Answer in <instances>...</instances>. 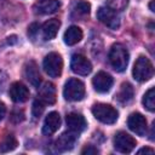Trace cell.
I'll use <instances>...</instances> for the list:
<instances>
[{
  "label": "cell",
  "instance_id": "12",
  "mask_svg": "<svg viewBox=\"0 0 155 155\" xmlns=\"http://www.w3.org/2000/svg\"><path fill=\"white\" fill-rule=\"evenodd\" d=\"M8 94L15 103H23L29 98V90L24 84L17 81L10 86Z\"/></svg>",
  "mask_w": 155,
  "mask_h": 155
},
{
  "label": "cell",
  "instance_id": "25",
  "mask_svg": "<svg viewBox=\"0 0 155 155\" xmlns=\"http://www.w3.org/2000/svg\"><path fill=\"white\" fill-rule=\"evenodd\" d=\"M44 109H45V103L42 101H40L39 98L34 101L33 103V108H31V111H33V116L34 117H39L42 113H44Z\"/></svg>",
  "mask_w": 155,
  "mask_h": 155
},
{
  "label": "cell",
  "instance_id": "18",
  "mask_svg": "<svg viewBox=\"0 0 155 155\" xmlns=\"http://www.w3.org/2000/svg\"><path fill=\"white\" fill-rule=\"evenodd\" d=\"M133 94H134V91L132 85L130 82H122L120 86V90L115 94V99L121 104H126L132 101Z\"/></svg>",
  "mask_w": 155,
  "mask_h": 155
},
{
  "label": "cell",
  "instance_id": "22",
  "mask_svg": "<svg viewBox=\"0 0 155 155\" xmlns=\"http://www.w3.org/2000/svg\"><path fill=\"white\" fill-rule=\"evenodd\" d=\"M18 145V142L17 139L12 136V134H8L6 136L1 142H0V153H8V151H12L13 149H16Z\"/></svg>",
  "mask_w": 155,
  "mask_h": 155
},
{
  "label": "cell",
  "instance_id": "17",
  "mask_svg": "<svg viewBox=\"0 0 155 155\" xmlns=\"http://www.w3.org/2000/svg\"><path fill=\"white\" fill-rule=\"evenodd\" d=\"M90 10H91V5L87 1L78 0L74 2L73 7H71L70 16L73 19H84L86 16L90 15Z\"/></svg>",
  "mask_w": 155,
  "mask_h": 155
},
{
  "label": "cell",
  "instance_id": "20",
  "mask_svg": "<svg viewBox=\"0 0 155 155\" xmlns=\"http://www.w3.org/2000/svg\"><path fill=\"white\" fill-rule=\"evenodd\" d=\"M61 27V22L56 18H52V19H48L47 22H45L42 24V36L45 40H52L57 33H58V29Z\"/></svg>",
  "mask_w": 155,
  "mask_h": 155
},
{
  "label": "cell",
  "instance_id": "29",
  "mask_svg": "<svg viewBox=\"0 0 155 155\" xmlns=\"http://www.w3.org/2000/svg\"><path fill=\"white\" fill-rule=\"evenodd\" d=\"M137 153L138 154H143V153H145V154H153L154 153V149H151V148H142Z\"/></svg>",
  "mask_w": 155,
  "mask_h": 155
},
{
  "label": "cell",
  "instance_id": "31",
  "mask_svg": "<svg viewBox=\"0 0 155 155\" xmlns=\"http://www.w3.org/2000/svg\"><path fill=\"white\" fill-rule=\"evenodd\" d=\"M149 7H150V11H154V0H151V1H150Z\"/></svg>",
  "mask_w": 155,
  "mask_h": 155
},
{
  "label": "cell",
  "instance_id": "3",
  "mask_svg": "<svg viewBox=\"0 0 155 155\" xmlns=\"http://www.w3.org/2000/svg\"><path fill=\"white\" fill-rule=\"evenodd\" d=\"M132 73H133V78L137 81L144 82V81H148L153 76V74H154V67H153L151 62L147 57L140 56L136 61V63L133 65V71Z\"/></svg>",
  "mask_w": 155,
  "mask_h": 155
},
{
  "label": "cell",
  "instance_id": "7",
  "mask_svg": "<svg viewBox=\"0 0 155 155\" xmlns=\"http://www.w3.org/2000/svg\"><path fill=\"white\" fill-rule=\"evenodd\" d=\"M136 144H137L136 139L132 136H130L128 133L124 132V131L117 132L114 137V147L117 151H120L122 154L131 153L134 149Z\"/></svg>",
  "mask_w": 155,
  "mask_h": 155
},
{
  "label": "cell",
  "instance_id": "16",
  "mask_svg": "<svg viewBox=\"0 0 155 155\" xmlns=\"http://www.w3.org/2000/svg\"><path fill=\"white\" fill-rule=\"evenodd\" d=\"M78 138V134L69 131V132H64L62 133L57 140H56V149L58 151H68L70 149H73L74 144H75V140Z\"/></svg>",
  "mask_w": 155,
  "mask_h": 155
},
{
  "label": "cell",
  "instance_id": "6",
  "mask_svg": "<svg viewBox=\"0 0 155 155\" xmlns=\"http://www.w3.org/2000/svg\"><path fill=\"white\" fill-rule=\"evenodd\" d=\"M97 18L110 29H117L120 27V17L117 12L108 6H101L97 10Z\"/></svg>",
  "mask_w": 155,
  "mask_h": 155
},
{
  "label": "cell",
  "instance_id": "9",
  "mask_svg": "<svg viewBox=\"0 0 155 155\" xmlns=\"http://www.w3.org/2000/svg\"><path fill=\"white\" fill-rule=\"evenodd\" d=\"M113 78L110 74L105 73V71H98L94 78L92 79V85L94 87V90L99 93H107L111 86H113Z\"/></svg>",
  "mask_w": 155,
  "mask_h": 155
},
{
  "label": "cell",
  "instance_id": "15",
  "mask_svg": "<svg viewBox=\"0 0 155 155\" xmlns=\"http://www.w3.org/2000/svg\"><path fill=\"white\" fill-rule=\"evenodd\" d=\"M24 76L29 81V84L36 88L40 87L41 84V75L39 71V68L34 61H29L24 67Z\"/></svg>",
  "mask_w": 155,
  "mask_h": 155
},
{
  "label": "cell",
  "instance_id": "21",
  "mask_svg": "<svg viewBox=\"0 0 155 155\" xmlns=\"http://www.w3.org/2000/svg\"><path fill=\"white\" fill-rule=\"evenodd\" d=\"M63 39H64V42L67 45L73 46L82 39V30L78 25H71L65 30V33L63 35Z\"/></svg>",
  "mask_w": 155,
  "mask_h": 155
},
{
  "label": "cell",
  "instance_id": "27",
  "mask_svg": "<svg viewBox=\"0 0 155 155\" xmlns=\"http://www.w3.org/2000/svg\"><path fill=\"white\" fill-rule=\"evenodd\" d=\"M81 154H85V155H96L98 154V149L93 145H86L82 150H81Z\"/></svg>",
  "mask_w": 155,
  "mask_h": 155
},
{
  "label": "cell",
  "instance_id": "30",
  "mask_svg": "<svg viewBox=\"0 0 155 155\" xmlns=\"http://www.w3.org/2000/svg\"><path fill=\"white\" fill-rule=\"evenodd\" d=\"M5 113H6V107L2 102H0V120H2V117L5 116Z\"/></svg>",
  "mask_w": 155,
  "mask_h": 155
},
{
  "label": "cell",
  "instance_id": "13",
  "mask_svg": "<svg viewBox=\"0 0 155 155\" xmlns=\"http://www.w3.org/2000/svg\"><path fill=\"white\" fill-rule=\"evenodd\" d=\"M61 2L58 0H39L34 4L33 10L36 15H51L58 11Z\"/></svg>",
  "mask_w": 155,
  "mask_h": 155
},
{
  "label": "cell",
  "instance_id": "26",
  "mask_svg": "<svg viewBox=\"0 0 155 155\" xmlns=\"http://www.w3.org/2000/svg\"><path fill=\"white\" fill-rule=\"evenodd\" d=\"M11 120L13 121V122H21V121H23L24 120V114H23V111L21 110H16V111H13L12 113V115H11Z\"/></svg>",
  "mask_w": 155,
  "mask_h": 155
},
{
  "label": "cell",
  "instance_id": "19",
  "mask_svg": "<svg viewBox=\"0 0 155 155\" xmlns=\"http://www.w3.org/2000/svg\"><path fill=\"white\" fill-rule=\"evenodd\" d=\"M39 99L47 104H53L56 102V87L51 82H46L39 91Z\"/></svg>",
  "mask_w": 155,
  "mask_h": 155
},
{
  "label": "cell",
  "instance_id": "4",
  "mask_svg": "<svg viewBox=\"0 0 155 155\" xmlns=\"http://www.w3.org/2000/svg\"><path fill=\"white\" fill-rule=\"evenodd\" d=\"M42 67H44V70L46 71V74L48 76H51V78H58L62 74L63 59H62V57H61L59 53H57V52H50L44 58Z\"/></svg>",
  "mask_w": 155,
  "mask_h": 155
},
{
  "label": "cell",
  "instance_id": "28",
  "mask_svg": "<svg viewBox=\"0 0 155 155\" xmlns=\"http://www.w3.org/2000/svg\"><path fill=\"white\" fill-rule=\"evenodd\" d=\"M38 31H39V24L38 23H33V24H30L29 25V28H28V35H29V38H35V35L38 34Z\"/></svg>",
  "mask_w": 155,
  "mask_h": 155
},
{
  "label": "cell",
  "instance_id": "10",
  "mask_svg": "<svg viewBox=\"0 0 155 155\" xmlns=\"http://www.w3.org/2000/svg\"><path fill=\"white\" fill-rule=\"evenodd\" d=\"M127 126L132 132H134L138 136H144L147 132V128H148L147 119L139 113H133L128 116Z\"/></svg>",
  "mask_w": 155,
  "mask_h": 155
},
{
  "label": "cell",
  "instance_id": "11",
  "mask_svg": "<svg viewBox=\"0 0 155 155\" xmlns=\"http://www.w3.org/2000/svg\"><path fill=\"white\" fill-rule=\"evenodd\" d=\"M65 122H67V126H68L69 131H71V132H74L76 134L82 132L87 126V122H86L85 117L79 113L68 114L67 117H65Z\"/></svg>",
  "mask_w": 155,
  "mask_h": 155
},
{
  "label": "cell",
  "instance_id": "23",
  "mask_svg": "<svg viewBox=\"0 0 155 155\" xmlns=\"http://www.w3.org/2000/svg\"><path fill=\"white\" fill-rule=\"evenodd\" d=\"M142 102H143L144 108H147L149 111H154L155 110V90H154V87L149 88L144 93Z\"/></svg>",
  "mask_w": 155,
  "mask_h": 155
},
{
  "label": "cell",
  "instance_id": "8",
  "mask_svg": "<svg viewBox=\"0 0 155 155\" xmlns=\"http://www.w3.org/2000/svg\"><path fill=\"white\" fill-rule=\"evenodd\" d=\"M70 68L71 70L78 74V75H88L92 70V64L91 62L82 54H73L71 62H70Z\"/></svg>",
  "mask_w": 155,
  "mask_h": 155
},
{
  "label": "cell",
  "instance_id": "14",
  "mask_svg": "<svg viewBox=\"0 0 155 155\" xmlns=\"http://www.w3.org/2000/svg\"><path fill=\"white\" fill-rule=\"evenodd\" d=\"M61 127V116L57 111H51L46 115L44 126H42V133L46 136H51L54 132L58 131Z\"/></svg>",
  "mask_w": 155,
  "mask_h": 155
},
{
  "label": "cell",
  "instance_id": "24",
  "mask_svg": "<svg viewBox=\"0 0 155 155\" xmlns=\"http://www.w3.org/2000/svg\"><path fill=\"white\" fill-rule=\"evenodd\" d=\"M128 4V0H109L108 1V7L113 8L114 11H122Z\"/></svg>",
  "mask_w": 155,
  "mask_h": 155
},
{
  "label": "cell",
  "instance_id": "2",
  "mask_svg": "<svg viewBox=\"0 0 155 155\" xmlns=\"http://www.w3.org/2000/svg\"><path fill=\"white\" fill-rule=\"evenodd\" d=\"M92 114L98 121H101L103 124H108V125L116 122V120L119 117L117 110L114 107H111L110 104H105V103L94 104L92 107Z\"/></svg>",
  "mask_w": 155,
  "mask_h": 155
},
{
  "label": "cell",
  "instance_id": "1",
  "mask_svg": "<svg viewBox=\"0 0 155 155\" xmlns=\"http://www.w3.org/2000/svg\"><path fill=\"white\" fill-rule=\"evenodd\" d=\"M109 62L111 67L121 73L125 71L128 64V51L122 44H114L109 51Z\"/></svg>",
  "mask_w": 155,
  "mask_h": 155
},
{
  "label": "cell",
  "instance_id": "5",
  "mask_svg": "<svg viewBox=\"0 0 155 155\" xmlns=\"http://www.w3.org/2000/svg\"><path fill=\"white\" fill-rule=\"evenodd\" d=\"M63 96L67 101L79 102L85 96V85L79 79H69L64 85Z\"/></svg>",
  "mask_w": 155,
  "mask_h": 155
}]
</instances>
